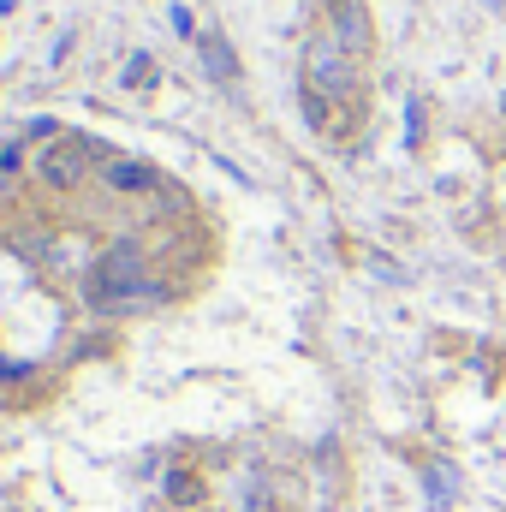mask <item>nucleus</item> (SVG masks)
<instances>
[{"label": "nucleus", "mask_w": 506, "mask_h": 512, "mask_svg": "<svg viewBox=\"0 0 506 512\" xmlns=\"http://www.w3.org/2000/svg\"><path fill=\"white\" fill-rule=\"evenodd\" d=\"M358 54H346L334 36H316L310 48H304V102H310V120L316 126H334L328 120V102H340V96H352L358 90V66H352Z\"/></svg>", "instance_id": "1"}, {"label": "nucleus", "mask_w": 506, "mask_h": 512, "mask_svg": "<svg viewBox=\"0 0 506 512\" xmlns=\"http://www.w3.org/2000/svg\"><path fill=\"white\" fill-rule=\"evenodd\" d=\"M90 298H96V304H108V310H120V304H137V298H149L143 251H137V245H114V251L96 262V274H90Z\"/></svg>", "instance_id": "2"}, {"label": "nucleus", "mask_w": 506, "mask_h": 512, "mask_svg": "<svg viewBox=\"0 0 506 512\" xmlns=\"http://www.w3.org/2000/svg\"><path fill=\"white\" fill-rule=\"evenodd\" d=\"M36 173H42V185H54V191H78V185L90 179V143H84V137L48 143L42 161H36Z\"/></svg>", "instance_id": "3"}, {"label": "nucleus", "mask_w": 506, "mask_h": 512, "mask_svg": "<svg viewBox=\"0 0 506 512\" xmlns=\"http://www.w3.org/2000/svg\"><path fill=\"white\" fill-rule=\"evenodd\" d=\"M346 54H364L370 48V18H364V6L358 0H334V30H328Z\"/></svg>", "instance_id": "4"}, {"label": "nucleus", "mask_w": 506, "mask_h": 512, "mask_svg": "<svg viewBox=\"0 0 506 512\" xmlns=\"http://www.w3.org/2000/svg\"><path fill=\"white\" fill-rule=\"evenodd\" d=\"M102 185H108V191H155V173H149L143 161L114 155V161H102Z\"/></svg>", "instance_id": "5"}]
</instances>
